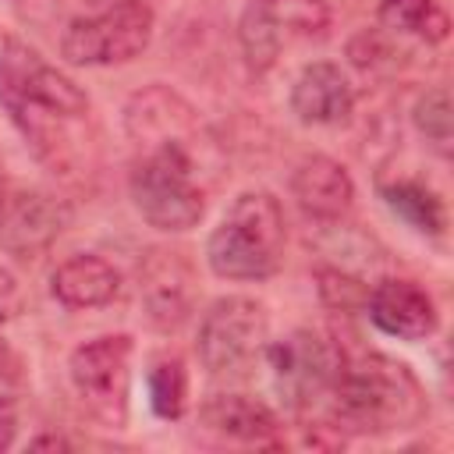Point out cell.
I'll return each instance as SVG.
<instances>
[{"label":"cell","instance_id":"6da1fadb","mask_svg":"<svg viewBox=\"0 0 454 454\" xmlns=\"http://www.w3.org/2000/svg\"><path fill=\"white\" fill-rule=\"evenodd\" d=\"M0 106L53 174L71 167L74 131L92 110L89 96L21 39H4L0 46Z\"/></svg>","mask_w":454,"mask_h":454},{"label":"cell","instance_id":"7a4b0ae2","mask_svg":"<svg viewBox=\"0 0 454 454\" xmlns=\"http://www.w3.org/2000/svg\"><path fill=\"white\" fill-rule=\"evenodd\" d=\"M330 397L337 429L351 433H401L426 415V394L415 372L380 351L344 355Z\"/></svg>","mask_w":454,"mask_h":454},{"label":"cell","instance_id":"3957f363","mask_svg":"<svg viewBox=\"0 0 454 454\" xmlns=\"http://www.w3.org/2000/svg\"><path fill=\"white\" fill-rule=\"evenodd\" d=\"M287 223L280 202L262 192H241L206 241V262L223 280H266L280 270Z\"/></svg>","mask_w":454,"mask_h":454},{"label":"cell","instance_id":"277c9868","mask_svg":"<svg viewBox=\"0 0 454 454\" xmlns=\"http://www.w3.org/2000/svg\"><path fill=\"white\" fill-rule=\"evenodd\" d=\"M195 170H199V156L184 145L138 149L128 174V192L138 216L149 227L170 234L195 227L206 213V192Z\"/></svg>","mask_w":454,"mask_h":454},{"label":"cell","instance_id":"5b68a950","mask_svg":"<svg viewBox=\"0 0 454 454\" xmlns=\"http://www.w3.org/2000/svg\"><path fill=\"white\" fill-rule=\"evenodd\" d=\"M156 18L145 0H110L74 14L60 32V57L78 67H110L135 60L153 39Z\"/></svg>","mask_w":454,"mask_h":454},{"label":"cell","instance_id":"8992f818","mask_svg":"<svg viewBox=\"0 0 454 454\" xmlns=\"http://www.w3.org/2000/svg\"><path fill=\"white\" fill-rule=\"evenodd\" d=\"M262 358H266L277 397L291 411H309L333 394V380L344 351L319 330H291L273 344L266 340Z\"/></svg>","mask_w":454,"mask_h":454},{"label":"cell","instance_id":"52a82bcc","mask_svg":"<svg viewBox=\"0 0 454 454\" xmlns=\"http://www.w3.org/2000/svg\"><path fill=\"white\" fill-rule=\"evenodd\" d=\"M131 355L135 340L128 333H103L71 351L67 372L78 401L103 426L121 429L131 404Z\"/></svg>","mask_w":454,"mask_h":454},{"label":"cell","instance_id":"ba28073f","mask_svg":"<svg viewBox=\"0 0 454 454\" xmlns=\"http://www.w3.org/2000/svg\"><path fill=\"white\" fill-rule=\"evenodd\" d=\"M270 340L266 305L248 294H227L213 301L199 323V362L209 376H238L245 372Z\"/></svg>","mask_w":454,"mask_h":454},{"label":"cell","instance_id":"9c48e42d","mask_svg":"<svg viewBox=\"0 0 454 454\" xmlns=\"http://www.w3.org/2000/svg\"><path fill=\"white\" fill-rule=\"evenodd\" d=\"M124 131L135 149L149 145H184L199 156L202 149V124L195 106L167 85H149L135 92L124 106Z\"/></svg>","mask_w":454,"mask_h":454},{"label":"cell","instance_id":"30bf717a","mask_svg":"<svg viewBox=\"0 0 454 454\" xmlns=\"http://www.w3.org/2000/svg\"><path fill=\"white\" fill-rule=\"evenodd\" d=\"M67 223H71V209L64 199L39 192V188H21L4 199L0 248L14 259H35L60 238Z\"/></svg>","mask_w":454,"mask_h":454},{"label":"cell","instance_id":"8fae6325","mask_svg":"<svg viewBox=\"0 0 454 454\" xmlns=\"http://www.w3.org/2000/svg\"><path fill=\"white\" fill-rule=\"evenodd\" d=\"M362 309L380 333L397 340H426L440 323L433 294L408 277H387L372 284Z\"/></svg>","mask_w":454,"mask_h":454},{"label":"cell","instance_id":"7c38bea8","mask_svg":"<svg viewBox=\"0 0 454 454\" xmlns=\"http://www.w3.org/2000/svg\"><path fill=\"white\" fill-rule=\"evenodd\" d=\"M138 294L145 316L160 330H177L195 305V277L181 252L156 248L138 266Z\"/></svg>","mask_w":454,"mask_h":454},{"label":"cell","instance_id":"4fadbf2b","mask_svg":"<svg viewBox=\"0 0 454 454\" xmlns=\"http://www.w3.org/2000/svg\"><path fill=\"white\" fill-rule=\"evenodd\" d=\"M355 110V89L333 60H312L291 85V114L312 128H337Z\"/></svg>","mask_w":454,"mask_h":454},{"label":"cell","instance_id":"5bb4252c","mask_svg":"<svg viewBox=\"0 0 454 454\" xmlns=\"http://www.w3.org/2000/svg\"><path fill=\"white\" fill-rule=\"evenodd\" d=\"M291 195L309 220L337 223L355 206V181L333 156H305L291 174Z\"/></svg>","mask_w":454,"mask_h":454},{"label":"cell","instance_id":"9a60e30c","mask_svg":"<svg viewBox=\"0 0 454 454\" xmlns=\"http://www.w3.org/2000/svg\"><path fill=\"white\" fill-rule=\"evenodd\" d=\"M199 422L234 443H255V447H273L280 443V419L277 411L252 397V394H213L199 408Z\"/></svg>","mask_w":454,"mask_h":454},{"label":"cell","instance_id":"2e32d148","mask_svg":"<svg viewBox=\"0 0 454 454\" xmlns=\"http://www.w3.org/2000/svg\"><path fill=\"white\" fill-rule=\"evenodd\" d=\"M50 291L67 309H99L117 298L121 273L110 259H103L96 252H78V255H67L53 270Z\"/></svg>","mask_w":454,"mask_h":454},{"label":"cell","instance_id":"e0dca14e","mask_svg":"<svg viewBox=\"0 0 454 454\" xmlns=\"http://www.w3.org/2000/svg\"><path fill=\"white\" fill-rule=\"evenodd\" d=\"M380 28L394 35H408L419 43H443L450 32V18L436 0H380Z\"/></svg>","mask_w":454,"mask_h":454},{"label":"cell","instance_id":"ac0fdd59","mask_svg":"<svg viewBox=\"0 0 454 454\" xmlns=\"http://www.w3.org/2000/svg\"><path fill=\"white\" fill-rule=\"evenodd\" d=\"M387 209L404 220L415 234H426V238H440L443 227H447V213H443V202L433 188L419 184V181H394V184H383L380 188Z\"/></svg>","mask_w":454,"mask_h":454},{"label":"cell","instance_id":"d6986e66","mask_svg":"<svg viewBox=\"0 0 454 454\" xmlns=\"http://www.w3.org/2000/svg\"><path fill=\"white\" fill-rule=\"evenodd\" d=\"M238 43L245 53V64L252 71H270L284 50V35L277 28V21L270 18V11L262 7V0H248L241 18H238Z\"/></svg>","mask_w":454,"mask_h":454},{"label":"cell","instance_id":"ffe728a7","mask_svg":"<svg viewBox=\"0 0 454 454\" xmlns=\"http://www.w3.org/2000/svg\"><path fill=\"white\" fill-rule=\"evenodd\" d=\"M145 387H149V408L160 419H181L188 408V372L184 362L177 355H156L149 362L145 372Z\"/></svg>","mask_w":454,"mask_h":454},{"label":"cell","instance_id":"44dd1931","mask_svg":"<svg viewBox=\"0 0 454 454\" xmlns=\"http://www.w3.org/2000/svg\"><path fill=\"white\" fill-rule=\"evenodd\" d=\"M411 121L419 128V135L440 153H450V138H454V110H450V96L447 89H429L415 99L411 106Z\"/></svg>","mask_w":454,"mask_h":454},{"label":"cell","instance_id":"7402d4cb","mask_svg":"<svg viewBox=\"0 0 454 454\" xmlns=\"http://www.w3.org/2000/svg\"><path fill=\"white\" fill-rule=\"evenodd\" d=\"M280 35H323L330 28V0H262Z\"/></svg>","mask_w":454,"mask_h":454},{"label":"cell","instance_id":"603a6c76","mask_svg":"<svg viewBox=\"0 0 454 454\" xmlns=\"http://www.w3.org/2000/svg\"><path fill=\"white\" fill-rule=\"evenodd\" d=\"M316 291L323 298V305L337 309V312H355L365 305V294H369V284H362L358 277L344 273V270H333V266H319L316 270Z\"/></svg>","mask_w":454,"mask_h":454},{"label":"cell","instance_id":"cb8c5ba5","mask_svg":"<svg viewBox=\"0 0 454 454\" xmlns=\"http://www.w3.org/2000/svg\"><path fill=\"white\" fill-rule=\"evenodd\" d=\"M18 309H21V284H18V277L0 262V326H4L7 319H14Z\"/></svg>","mask_w":454,"mask_h":454},{"label":"cell","instance_id":"d4e9b609","mask_svg":"<svg viewBox=\"0 0 454 454\" xmlns=\"http://www.w3.org/2000/svg\"><path fill=\"white\" fill-rule=\"evenodd\" d=\"M14 433H18V415H14V404L0 394V450H7L14 443Z\"/></svg>","mask_w":454,"mask_h":454},{"label":"cell","instance_id":"484cf974","mask_svg":"<svg viewBox=\"0 0 454 454\" xmlns=\"http://www.w3.org/2000/svg\"><path fill=\"white\" fill-rule=\"evenodd\" d=\"M4 170V167H0ZM4 199H7V192H4V174H0V209H4Z\"/></svg>","mask_w":454,"mask_h":454}]
</instances>
